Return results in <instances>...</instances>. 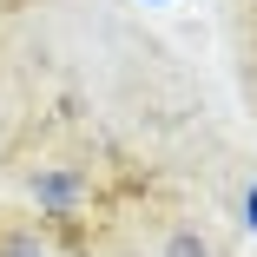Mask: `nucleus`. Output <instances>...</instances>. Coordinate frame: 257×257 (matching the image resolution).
<instances>
[{"mask_svg":"<svg viewBox=\"0 0 257 257\" xmlns=\"http://www.w3.org/2000/svg\"><path fill=\"white\" fill-rule=\"evenodd\" d=\"M33 198H40V211L66 218V211H79V204H86V178H79L73 165H53V172L33 178Z\"/></svg>","mask_w":257,"mask_h":257,"instance_id":"obj_1","label":"nucleus"},{"mask_svg":"<svg viewBox=\"0 0 257 257\" xmlns=\"http://www.w3.org/2000/svg\"><path fill=\"white\" fill-rule=\"evenodd\" d=\"M165 257H218V250H211V237H204V231L178 224V231L165 237Z\"/></svg>","mask_w":257,"mask_h":257,"instance_id":"obj_2","label":"nucleus"},{"mask_svg":"<svg viewBox=\"0 0 257 257\" xmlns=\"http://www.w3.org/2000/svg\"><path fill=\"white\" fill-rule=\"evenodd\" d=\"M244 224L257 231V185H250V198H244Z\"/></svg>","mask_w":257,"mask_h":257,"instance_id":"obj_3","label":"nucleus"}]
</instances>
